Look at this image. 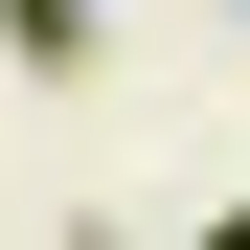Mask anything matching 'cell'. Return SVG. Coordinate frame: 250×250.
Instances as JSON below:
<instances>
[{
  "instance_id": "obj_1",
  "label": "cell",
  "mask_w": 250,
  "mask_h": 250,
  "mask_svg": "<svg viewBox=\"0 0 250 250\" xmlns=\"http://www.w3.org/2000/svg\"><path fill=\"white\" fill-rule=\"evenodd\" d=\"M0 46L23 68H114V0H0Z\"/></svg>"
},
{
  "instance_id": "obj_3",
  "label": "cell",
  "mask_w": 250,
  "mask_h": 250,
  "mask_svg": "<svg viewBox=\"0 0 250 250\" xmlns=\"http://www.w3.org/2000/svg\"><path fill=\"white\" fill-rule=\"evenodd\" d=\"M228 23H250V0H228Z\"/></svg>"
},
{
  "instance_id": "obj_2",
  "label": "cell",
  "mask_w": 250,
  "mask_h": 250,
  "mask_svg": "<svg viewBox=\"0 0 250 250\" xmlns=\"http://www.w3.org/2000/svg\"><path fill=\"white\" fill-rule=\"evenodd\" d=\"M182 250H250V205H205V228H182Z\"/></svg>"
}]
</instances>
